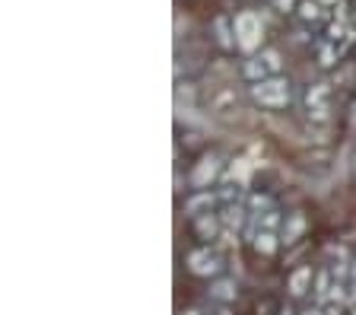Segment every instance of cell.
Wrapping results in <instances>:
<instances>
[{
  "mask_svg": "<svg viewBox=\"0 0 356 315\" xmlns=\"http://www.w3.org/2000/svg\"><path fill=\"white\" fill-rule=\"evenodd\" d=\"M232 35H236V45L242 51L254 54V48L261 45V35H264V26H261V16L252 13V10H245L232 19Z\"/></svg>",
  "mask_w": 356,
  "mask_h": 315,
  "instance_id": "cell-2",
  "label": "cell"
},
{
  "mask_svg": "<svg viewBox=\"0 0 356 315\" xmlns=\"http://www.w3.org/2000/svg\"><path fill=\"white\" fill-rule=\"evenodd\" d=\"M315 286V274H312V268H296L293 274H289V296H305V293Z\"/></svg>",
  "mask_w": 356,
  "mask_h": 315,
  "instance_id": "cell-11",
  "label": "cell"
},
{
  "mask_svg": "<svg viewBox=\"0 0 356 315\" xmlns=\"http://www.w3.org/2000/svg\"><path fill=\"white\" fill-rule=\"evenodd\" d=\"M305 112H309L312 121H327L331 118V90L327 83H315L305 92Z\"/></svg>",
  "mask_w": 356,
  "mask_h": 315,
  "instance_id": "cell-5",
  "label": "cell"
},
{
  "mask_svg": "<svg viewBox=\"0 0 356 315\" xmlns=\"http://www.w3.org/2000/svg\"><path fill=\"white\" fill-rule=\"evenodd\" d=\"M302 226H305L302 213H289L286 223H283V229H280V239L283 242H296V236L302 233Z\"/></svg>",
  "mask_w": 356,
  "mask_h": 315,
  "instance_id": "cell-15",
  "label": "cell"
},
{
  "mask_svg": "<svg viewBox=\"0 0 356 315\" xmlns=\"http://www.w3.org/2000/svg\"><path fill=\"white\" fill-rule=\"evenodd\" d=\"M280 51H274V48H267V51H258L252 54V58L245 60V80H252V83H261V80H270V76H280Z\"/></svg>",
  "mask_w": 356,
  "mask_h": 315,
  "instance_id": "cell-3",
  "label": "cell"
},
{
  "mask_svg": "<svg viewBox=\"0 0 356 315\" xmlns=\"http://www.w3.org/2000/svg\"><path fill=\"white\" fill-rule=\"evenodd\" d=\"M216 204H220V197L216 195H210V191H197V195H191L185 201V213L194 220V217H200V213H210Z\"/></svg>",
  "mask_w": 356,
  "mask_h": 315,
  "instance_id": "cell-9",
  "label": "cell"
},
{
  "mask_svg": "<svg viewBox=\"0 0 356 315\" xmlns=\"http://www.w3.org/2000/svg\"><path fill=\"white\" fill-rule=\"evenodd\" d=\"M299 19H302L305 26H321V23H325L321 0H302V3H299Z\"/></svg>",
  "mask_w": 356,
  "mask_h": 315,
  "instance_id": "cell-12",
  "label": "cell"
},
{
  "mask_svg": "<svg viewBox=\"0 0 356 315\" xmlns=\"http://www.w3.org/2000/svg\"><path fill=\"white\" fill-rule=\"evenodd\" d=\"M216 42H220L222 48H232V45H236V38L229 35V19H216Z\"/></svg>",
  "mask_w": 356,
  "mask_h": 315,
  "instance_id": "cell-16",
  "label": "cell"
},
{
  "mask_svg": "<svg viewBox=\"0 0 356 315\" xmlns=\"http://www.w3.org/2000/svg\"><path fill=\"white\" fill-rule=\"evenodd\" d=\"M220 169H222L220 156H216V153H210V156H204V159H200V163L191 169V175H188V181H191V188H194V191H207V188H210V181H216V175H220Z\"/></svg>",
  "mask_w": 356,
  "mask_h": 315,
  "instance_id": "cell-6",
  "label": "cell"
},
{
  "mask_svg": "<svg viewBox=\"0 0 356 315\" xmlns=\"http://www.w3.org/2000/svg\"><path fill=\"white\" fill-rule=\"evenodd\" d=\"M181 315H204L200 309H188V312H181Z\"/></svg>",
  "mask_w": 356,
  "mask_h": 315,
  "instance_id": "cell-19",
  "label": "cell"
},
{
  "mask_svg": "<svg viewBox=\"0 0 356 315\" xmlns=\"http://www.w3.org/2000/svg\"><path fill=\"white\" fill-rule=\"evenodd\" d=\"M277 245H280V233H258L252 239V248L258 255H274Z\"/></svg>",
  "mask_w": 356,
  "mask_h": 315,
  "instance_id": "cell-13",
  "label": "cell"
},
{
  "mask_svg": "<svg viewBox=\"0 0 356 315\" xmlns=\"http://www.w3.org/2000/svg\"><path fill=\"white\" fill-rule=\"evenodd\" d=\"M350 315H356V302H353V306H350Z\"/></svg>",
  "mask_w": 356,
  "mask_h": 315,
  "instance_id": "cell-21",
  "label": "cell"
},
{
  "mask_svg": "<svg viewBox=\"0 0 356 315\" xmlns=\"http://www.w3.org/2000/svg\"><path fill=\"white\" fill-rule=\"evenodd\" d=\"M188 270H191L194 277H220L222 274V255L210 245L194 248L191 255H188Z\"/></svg>",
  "mask_w": 356,
  "mask_h": 315,
  "instance_id": "cell-4",
  "label": "cell"
},
{
  "mask_svg": "<svg viewBox=\"0 0 356 315\" xmlns=\"http://www.w3.org/2000/svg\"><path fill=\"white\" fill-rule=\"evenodd\" d=\"M252 99L261 105V108H286L293 102V83L286 76H270V80L252 83Z\"/></svg>",
  "mask_w": 356,
  "mask_h": 315,
  "instance_id": "cell-1",
  "label": "cell"
},
{
  "mask_svg": "<svg viewBox=\"0 0 356 315\" xmlns=\"http://www.w3.org/2000/svg\"><path fill=\"white\" fill-rule=\"evenodd\" d=\"M194 233H197V239H216V236L222 233V220L216 210H210V213H200V217H194Z\"/></svg>",
  "mask_w": 356,
  "mask_h": 315,
  "instance_id": "cell-7",
  "label": "cell"
},
{
  "mask_svg": "<svg viewBox=\"0 0 356 315\" xmlns=\"http://www.w3.org/2000/svg\"><path fill=\"white\" fill-rule=\"evenodd\" d=\"M302 315H325V309H321V306H309Z\"/></svg>",
  "mask_w": 356,
  "mask_h": 315,
  "instance_id": "cell-18",
  "label": "cell"
},
{
  "mask_svg": "<svg viewBox=\"0 0 356 315\" xmlns=\"http://www.w3.org/2000/svg\"><path fill=\"white\" fill-rule=\"evenodd\" d=\"M334 284H337V280H334L331 268L315 270V286H312V290H315V302H318V306H327V302H331Z\"/></svg>",
  "mask_w": 356,
  "mask_h": 315,
  "instance_id": "cell-10",
  "label": "cell"
},
{
  "mask_svg": "<svg viewBox=\"0 0 356 315\" xmlns=\"http://www.w3.org/2000/svg\"><path fill=\"white\" fill-rule=\"evenodd\" d=\"M280 13H289V10H296V0H270Z\"/></svg>",
  "mask_w": 356,
  "mask_h": 315,
  "instance_id": "cell-17",
  "label": "cell"
},
{
  "mask_svg": "<svg viewBox=\"0 0 356 315\" xmlns=\"http://www.w3.org/2000/svg\"><path fill=\"white\" fill-rule=\"evenodd\" d=\"M315 51H318V64H321V67H331L334 60L341 58V45H337V42H331V38L318 42V48H315Z\"/></svg>",
  "mask_w": 356,
  "mask_h": 315,
  "instance_id": "cell-14",
  "label": "cell"
},
{
  "mask_svg": "<svg viewBox=\"0 0 356 315\" xmlns=\"http://www.w3.org/2000/svg\"><path fill=\"white\" fill-rule=\"evenodd\" d=\"M280 315H296V312H293V309H283V312Z\"/></svg>",
  "mask_w": 356,
  "mask_h": 315,
  "instance_id": "cell-20",
  "label": "cell"
},
{
  "mask_svg": "<svg viewBox=\"0 0 356 315\" xmlns=\"http://www.w3.org/2000/svg\"><path fill=\"white\" fill-rule=\"evenodd\" d=\"M238 296V284L232 277H213V284H210V300L220 302V306H229L232 300Z\"/></svg>",
  "mask_w": 356,
  "mask_h": 315,
  "instance_id": "cell-8",
  "label": "cell"
}]
</instances>
